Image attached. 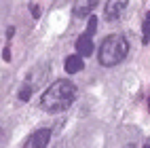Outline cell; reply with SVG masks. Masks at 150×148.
<instances>
[{
  "mask_svg": "<svg viewBox=\"0 0 150 148\" xmlns=\"http://www.w3.org/2000/svg\"><path fill=\"white\" fill-rule=\"evenodd\" d=\"M76 93L78 89L72 81H55L47 91L40 95V110L49 112V114H57V112H64L68 110L70 106L74 104L76 100Z\"/></svg>",
  "mask_w": 150,
  "mask_h": 148,
  "instance_id": "cell-1",
  "label": "cell"
},
{
  "mask_svg": "<svg viewBox=\"0 0 150 148\" xmlns=\"http://www.w3.org/2000/svg\"><path fill=\"white\" fill-rule=\"evenodd\" d=\"M129 55V40L123 34H110L106 36L97 51V59L104 68H112L125 62V57Z\"/></svg>",
  "mask_w": 150,
  "mask_h": 148,
  "instance_id": "cell-2",
  "label": "cell"
},
{
  "mask_svg": "<svg viewBox=\"0 0 150 148\" xmlns=\"http://www.w3.org/2000/svg\"><path fill=\"white\" fill-rule=\"evenodd\" d=\"M129 4V0H106L104 4V19L106 21H116L125 13V8Z\"/></svg>",
  "mask_w": 150,
  "mask_h": 148,
  "instance_id": "cell-3",
  "label": "cell"
},
{
  "mask_svg": "<svg viewBox=\"0 0 150 148\" xmlns=\"http://www.w3.org/2000/svg\"><path fill=\"white\" fill-rule=\"evenodd\" d=\"M49 140H51V129H36L34 133L28 135V140L23 142V148H47L49 146Z\"/></svg>",
  "mask_w": 150,
  "mask_h": 148,
  "instance_id": "cell-4",
  "label": "cell"
},
{
  "mask_svg": "<svg viewBox=\"0 0 150 148\" xmlns=\"http://www.w3.org/2000/svg\"><path fill=\"white\" fill-rule=\"evenodd\" d=\"M99 0H74V17H91V11L97 6Z\"/></svg>",
  "mask_w": 150,
  "mask_h": 148,
  "instance_id": "cell-5",
  "label": "cell"
},
{
  "mask_svg": "<svg viewBox=\"0 0 150 148\" xmlns=\"http://www.w3.org/2000/svg\"><path fill=\"white\" fill-rule=\"evenodd\" d=\"M93 36L91 34H81V36H78V40H76V51H78V55H81V57H89V55H91L93 53Z\"/></svg>",
  "mask_w": 150,
  "mask_h": 148,
  "instance_id": "cell-6",
  "label": "cell"
},
{
  "mask_svg": "<svg viewBox=\"0 0 150 148\" xmlns=\"http://www.w3.org/2000/svg\"><path fill=\"white\" fill-rule=\"evenodd\" d=\"M64 68H66V72L68 74H76V72H81L83 68H85V62H83V57L81 55H70V57H66V64H64Z\"/></svg>",
  "mask_w": 150,
  "mask_h": 148,
  "instance_id": "cell-7",
  "label": "cell"
},
{
  "mask_svg": "<svg viewBox=\"0 0 150 148\" xmlns=\"http://www.w3.org/2000/svg\"><path fill=\"white\" fill-rule=\"evenodd\" d=\"M150 40V11L144 17V25H142V45H148Z\"/></svg>",
  "mask_w": 150,
  "mask_h": 148,
  "instance_id": "cell-8",
  "label": "cell"
},
{
  "mask_svg": "<svg viewBox=\"0 0 150 148\" xmlns=\"http://www.w3.org/2000/svg\"><path fill=\"white\" fill-rule=\"evenodd\" d=\"M30 97H32V85L25 83L21 89H19V100H21V102H28Z\"/></svg>",
  "mask_w": 150,
  "mask_h": 148,
  "instance_id": "cell-9",
  "label": "cell"
},
{
  "mask_svg": "<svg viewBox=\"0 0 150 148\" xmlns=\"http://www.w3.org/2000/svg\"><path fill=\"white\" fill-rule=\"evenodd\" d=\"M95 30H97V17L91 15V17H89V23H87V30H85V32L93 36V34H95Z\"/></svg>",
  "mask_w": 150,
  "mask_h": 148,
  "instance_id": "cell-10",
  "label": "cell"
},
{
  "mask_svg": "<svg viewBox=\"0 0 150 148\" xmlns=\"http://www.w3.org/2000/svg\"><path fill=\"white\" fill-rule=\"evenodd\" d=\"M32 17H34V19L40 17V11H38V6H36V4H32Z\"/></svg>",
  "mask_w": 150,
  "mask_h": 148,
  "instance_id": "cell-11",
  "label": "cell"
},
{
  "mask_svg": "<svg viewBox=\"0 0 150 148\" xmlns=\"http://www.w3.org/2000/svg\"><path fill=\"white\" fill-rule=\"evenodd\" d=\"M2 57H4V62H8V59H11V51L4 49V51H2Z\"/></svg>",
  "mask_w": 150,
  "mask_h": 148,
  "instance_id": "cell-12",
  "label": "cell"
},
{
  "mask_svg": "<svg viewBox=\"0 0 150 148\" xmlns=\"http://www.w3.org/2000/svg\"><path fill=\"white\" fill-rule=\"evenodd\" d=\"M68 0H55V4H66Z\"/></svg>",
  "mask_w": 150,
  "mask_h": 148,
  "instance_id": "cell-13",
  "label": "cell"
},
{
  "mask_svg": "<svg viewBox=\"0 0 150 148\" xmlns=\"http://www.w3.org/2000/svg\"><path fill=\"white\" fill-rule=\"evenodd\" d=\"M142 148H150V137H148V140H146V144H144Z\"/></svg>",
  "mask_w": 150,
  "mask_h": 148,
  "instance_id": "cell-14",
  "label": "cell"
},
{
  "mask_svg": "<svg viewBox=\"0 0 150 148\" xmlns=\"http://www.w3.org/2000/svg\"><path fill=\"white\" fill-rule=\"evenodd\" d=\"M148 110H150V95H148Z\"/></svg>",
  "mask_w": 150,
  "mask_h": 148,
  "instance_id": "cell-15",
  "label": "cell"
},
{
  "mask_svg": "<svg viewBox=\"0 0 150 148\" xmlns=\"http://www.w3.org/2000/svg\"><path fill=\"white\" fill-rule=\"evenodd\" d=\"M127 148H135V146H133V144H129V146H127Z\"/></svg>",
  "mask_w": 150,
  "mask_h": 148,
  "instance_id": "cell-16",
  "label": "cell"
}]
</instances>
